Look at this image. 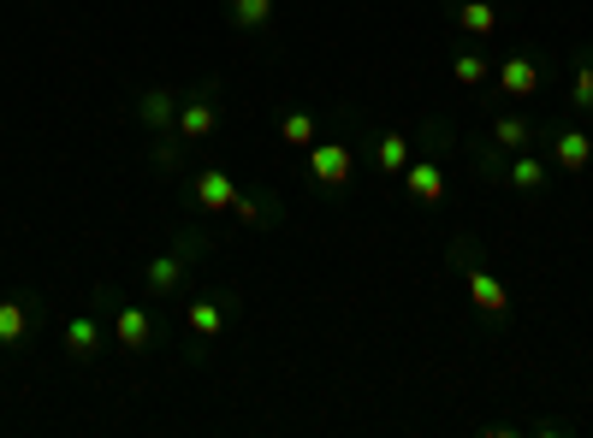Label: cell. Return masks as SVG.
I'll list each match as a JSON object with an SVG mask.
<instances>
[{
	"instance_id": "obj_16",
	"label": "cell",
	"mask_w": 593,
	"mask_h": 438,
	"mask_svg": "<svg viewBox=\"0 0 593 438\" xmlns=\"http://www.w3.org/2000/svg\"><path fill=\"white\" fill-rule=\"evenodd\" d=\"M452 19L463 24V36H475V42L499 31V12H493V0H457V7H452Z\"/></svg>"
},
{
	"instance_id": "obj_11",
	"label": "cell",
	"mask_w": 593,
	"mask_h": 438,
	"mask_svg": "<svg viewBox=\"0 0 593 438\" xmlns=\"http://www.w3.org/2000/svg\"><path fill=\"white\" fill-rule=\"evenodd\" d=\"M487 142L499 154H523V149H534V119L528 113H493L487 119Z\"/></svg>"
},
{
	"instance_id": "obj_19",
	"label": "cell",
	"mask_w": 593,
	"mask_h": 438,
	"mask_svg": "<svg viewBox=\"0 0 593 438\" xmlns=\"http://www.w3.org/2000/svg\"><path fill=\"white\" fill-rule=\"evenodd\" d=\"M280 137L292 142V149H315V142H321V125H315V113L292 107V113L280 119Z\"/></svg>"
},
{
	"instance_id": "obj_1",
	"label": "cell",
	"mask_w": 593,
	"mask_h": 438,
	"mask_svg": "<svg viewBox=\"0 0 593 438\" xmlns=\"http://www.w3.org/2000/svg\"><path fill=\"white\" fill-rule=\"evenodd\" d=\"M208 250V238L202 231H179V243H172L167 255H155L149 261V273H142V285H149V297H179L184 279H191V267H196V255Z\"/></svg>"
},
{
	"instance_id": "obj_13",
	"label": "cell",
	"mask_w": 593,
	"mask_h": 438,
	"mask_svg": "<svg viewBox=\"0 0 593 438\" xmlns=\"http://www.w3.org/2000/svg\"><path fill=\"white\" fill-rule=\"evenodd\" d=\"M226 320H231V297H196V302H184V326H191L202 344L220 338Z\"/></svg>"
},
{
	"instance_id": "obj_20",
	"label": "cell",
	"mask_w": 593,
	"mask_h": 438,
	"mask_svg": "<svg viewBox=\"0 0 593 438\" xmlns=\"http://www.w3.org/2000/svg\"><path fill=\"white\" fill-rule=\"evenodd\" d=\"M452 78L463 83V90H481L487 78H493V66H487V54H475V48H463L457 60H452Z\"/></svg>"
},
{
	"instance_id": "obj_15",
	"label": "cell",
	"mask_w": 593,
	"mask_h": 438,
	"mask_svg": "<svg viewBox=\"0 0 593 438\" xmlns=\"http://www.w3.org/2000/svg\"><path fill=\"white\" fill-rule=\"evenodd\" d=\"M410 137H403V130H380V137H374V166L386 172V178H398L403 166H410Z\"/></svg>"
},
{
	"instance_id": "obj_4",
	"label": "cell",
	"mask_w": 593,
	"mask_h": 438,
	"mask_svg": "<svg viewBox=\"0 0 593 438\" xmlns=\"http://www.w3.org/2000/svg\"><path fill=\"white\" fill-rule=\"evenodd\" d=\"M60 349L71 361H90V356H101V349H107V309H78L66 320V332H60Z\"/></svg>"
},
{
	"instance_id": "obj_2",
	"label": "cell",
	"mask_w": 593,
	"mask_h": 438,
	"mask_svg": "<svg viewBox=\"0 0 593 438\" xmlns=\"http://www.w3.org/2000/svg\"><path fill=\"white\" fill-rule=\"evenodd\" d=\"M95 302L107 309L113 344H119L125 356H142V349H155V314L142 309V302H125V297H113V290H95Z\"/></svg>"
},
{
	"instance_id": "obj_9",
	"label": "cell",
	"mask_w": 593,
	"mask_h": 438,
	"mask_svg": "<svg viewBox=\"0 0 593 438\" xmlns=\"http://www.w3.org/2000/svg\"><path fill=\"white\" fill-rule=\"evenodd\" d=\"M493 83H499L511 101H528V95L546 83V71H540V60H528V54H511V60L493 66Z\"/></svg>"
},
{
	"instance_id": "obj_8",
	"label": "cell",
	"mask_w": 593,
	"mask_h": 438,
	"mask_svg": "<svg viewBox=\"0 0 593 438\" xmlns=\"http://www.w3.org/2000/svg\"><path fill=\"white\" fill-rule=\"evenodd\" d=\"M398 178H403V196H410V201H422V208H440V196H445V166H440V154L410 160Z\"/></svg>"
},
{
	"instance_id": "obj_6",
	"label": "cell",
	"mask_w": 593,
	"mask_h": 438,
	"mask_svg": "<svg viewBox=\"0 0 593 438\" xmlns=\"http://www.w3.org/2000/svg\"><path fill=\"white\" fill-rule=\"evenodd\" d=\"M214 125H220V107H214V83H208V90H196L179 107V142H184V149H196V142L214 137Z\"/></svg>"
},
{
	"instance_id": "obj_5",
	"label": "cell",
	"mask_w": 593,
	"mask_h": 438,
	"mask_svg": "<svg viewBox=\"0 0 593 438\" xmlns=\"http://www.w3.org/2000/svg\"><path fill=\"white\" fill-rule=\"evenodd\" d=\"M309 178L327 184V189H344V184H351V178H356L351 142H315V149H309Z\"/></svg>"
},
{
	"instance_id": "obj_7",
	"label": "cell",
	"mask_w": 593,
	"mask_h": 438,
	"mask_svg": "<svg viewBox=\"0 0 593 438\" xmlns=\"http://www.w3.org/2000/svg\"><path fill=\"white\" fill-rule=\"evenodd\" d=\"M238 178H231L226 166H202L196 178H191V196H196V208L202 214H231V201H238Z\"/></svg>"
},
{
	"instance_id": "obj_12",
	"label": "cell",
	"mask_w": 593,
	"mask_h": 438,
	"mask_svg": "<svg viewBox=\"0 0 593 438\" xmlns=\"http://www.w3.org/2000/svg\"><path fill=\"white\" fill-rule=\"evenodd\" d=\"M137 119H142V130H155V137H179V101H172V90H142Z\"/></svg>"
},
{
	"instance_id": "obj_3",
	"label": "cell",
	"mask_w": 593,
	"mask_h": 438,
	"mask_svg": "<svg viewBox=\"0 0 593 438\" xmlns=\"http://www.w3.org/2000/svg\"><path fill=\"white\" fill-rule=\"evenodd\" d=\"M457 267H463V279H469V297H475V309L481 314H511V290H504L493 273L481 267V261H475V243L469 238H457Z\"/></svg>"
},
{
	"instance_id": "obj_17",
	"label": "cell",
	"mask_w": 593,
	"mask_h": 438,
	"mask_svg": "<svg viewBox=\"0 0 593 438\" xmlns=\"http://www.w3.org/2000/svg\"><path fill=\"white\" fill-rule=\"evenodd\" d=\"M231 214H238L243 226H280V201H273L267 189H238V201H231Z\"/></svg>"
},
{
	"instance_id": "obj_18",
	"label": "cell",
	"mask_w": 593,
	"mask_h": 438,
	"mask_svg": "<svg viewBox=\"0 0 593 438\" xmlns=\"http://www.w3.org/2000/svg\"><path fill=\"white\" fill-rule=\"evenodd\" d=\"M273 12H280V0H226V19L238 31H267Z\"/></svg>"
},
{
	"instance_id": "obj_21",
	"label": "cell",
	"mask_w": 593,
	"mask_h": 438,
	"mask_svg": "<svg viewBox=\"0 0 593 438\" xmlns=\"http://www.w3.org/2000/svg\"><path fill=\"white\" fill-rule=\"evenodd\" d=\"M570 101L575 113H593V48L575 54V78H570Z\"/></svg>"
},
{
	"instance_id": "obj_10",
	"label": "cell",
	"mask_w": 593,
	"mask_h": 438,
	"mask_svg": "<svg viewBox=\"0 0 593 438\" xmlns=\"http://www.w3.org/2000/svg\"><path fill=\"white\" fill-rule=\"evenodd\" d=\"M36 297H7L0 302V349H24L36 332Z\"/></svg>"
},
{
	"instance_id": "obj_14",
	"label": "cell",
	"mask_w": 593,
	"mask_h": 438,
	"mask_svg": "<svg viewBox=\"0 0 593 438\" xmlns=\"http://www.w3.org/2000/svg\"><path fill=\"white\" fill-rule=\"evenodd\" d=\"M552 166H563V172H588L593 166V137L588 130H575V125L552 130Z\"/></svg>"
}]
</instances>
